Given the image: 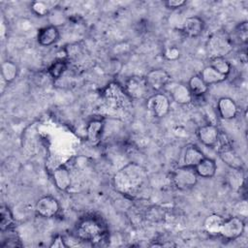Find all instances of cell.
Returning <instances> with one entry per match:
<instances>
[{"label":"cell","mask_w":248,"mask_h":248,"mask_svg":"<svg viewBox=\"0 0 248 248\" xmlns=\"http://www.w3.org/2000/svg\"><path fill=\"white\" fill-rule=\"evenodd\" d=\"M201 78L203 79V81L209 86L212 84H216V83H220L223 82L227 79V76H224L222 74H220L219 72H217L214 68H212L211 66H206L202 69V73H201Z\"/></svg>","instance_id":"44dd1931"},{"label":"cell","mask_w":248,"mask_h":248,"mask_svg":"<svg viewBox=\"0 0 248 248\" xmlns=\"http://www.w3.org/2000/svg\"><path fill=\"white\" fill-rule=\"evenodd\" d=\"M235 35L237 37V39L243 43L246 44L247 43V39H248V26H247V22L243 21L240 24L237 25V27L235 28Z\"/></svg>","instance_id":"4dcf8cb0"},{"label":"cell","mask_w":248,"mask_h":248,"mask_svg":"<svg viewBox=\"0 0 248 248\" xmlns=\"http://www.w3.org/2000/svg\"><path fill=\"white\" fill-rule=\"evenodd\" d=\"M123 88L132 100H140L144 98L150 89L147 85L145 78L140 76H132L128 78L124 82Z\"/></svg>","instance_id":"52a82bcc"},{"label":"cell","mask_w":248,"mask_h":248,"mask_svg":"<svg viewBox=\"0 0 248 248\" xmlns=\"http://www.w3.org/2000/svg\"><path fill=\"white\" fill-rule=\"evenodd\" d=\"M164 56L166 59L170 60V61L177 60L180 57V50L178 47H176L174 46H168L164 50Z\"/></svg>","instance_id":"d6a6232c"},{"label":"cell","mask_w":248,"mask_h":248,"mask_svg":"<svg viewBox=\"0 0 248 248\" xmlns=\"http://www.w3.org/2000/svg\"><path fill=\"white\" fill-rule=\"evenodd\" d=\"M203 28H204V22L201 17L190 16L184 20L181 31L187 37L196 38L202 33Z\"/></svg>","instance_id":"e0dca14e"},{"label":"cell","mask_w":248,"mask_h":248,"mask_svg":"<svg viewBox=\"0 0 248 248\" xmlns=\"http://www.w3.org/2000/svg\"><path fill=\"white\" fill-rule=\"evenodd\" d=\"M219 158L230 168L233 170H241L244 168L242 158L233 149L229 141H222L218 149Z\"/></svg>","instance_id":"9c48e42d"},{"label":"cell","mask_w":248,"mask_h":248,"mask_svg":"<svg viewBox=\"0 0 248 248\" xmlns=\"http://www.w3.org/2000/svg\"><path fill=\"white\" fill-rule=\"evenodd\" d=\"M164 4L168 9L176 10V9H179V8H182L183 6H185L187 4V1H185V0H167V1H165Z\"/></svg>","instance_id":"836d02e7"},{"label":"cell","mask_w":248,"mask_h":248,"mask_svg":"<svg viewBox=\"0 0 248 248\" xmlns=\"http://www.w3.org/2000/svg\"><path fill=\"white\" fill-rule=\"evenodd\" d=\"M198 177L194 168L182 166L172 171L171 181L178 190H189L197 184Z\"/></svg>","instance_id":"5b68a950"},{"label":"cell","mask_w":248,"mask_h":248,"mask_svg":"<svg viewBox=\"0 0 248 248\" xmlns=\"http://www.w3.org/2000/svg\"><path fill=\"white\" fill-rule=\"evenodd\" d=\"M1 75L3 79L7 83H10L16 78L18 75V67L13 61L6 60L1 65Z\"/></svg>","instance_id":"cb8c5ba5"},{"label":"cell","mask_w":248,"mask_h":248,"mask_svg":"<svg viewBox=\"0 0 248 248\" xmlns=\"http://www.w3.org/2000/svg\"><path fill=\"white\" fill-rule=\"evenodd\" d=\"M52 178L56 188L60 191H67L71 186L72 180L70 170L65 165H60L54 169Z\"/></svg>","instance_id":"2e32d148"},{"label":"cell","mask_w":248,"mask_h":248,"mask_svg":"<svg viewBox=\"0 0 248 248\" xmlns=\"http://www.w3.org/2000/svg\"><path fill=\"white\" fill-rule=\"evenodd\" d=\"M232 48L233 44L230 35L223 30H217L211 33L205 44V51L209 59L225 57L232 52Z\"/></svg>","instance_id":"3957f363"},{"label":"cell","mask_w":248,"mask_h":248,"mask_svg":"<svg viewBox=\"0 0 248 248\" xmlns=\"http://www.w3.org/2000/svg\"><path fill=\"white\" fill-rule=\"evenodd\" d=\"M245 224L242 218L238 216L225 218L219 230V235L227 240H234L238 238L244 232Z\"/></svg>","instance_id":"ba28073f"},{"label":"cell","mask_w":248,"mask_h":248,"mask_svg":"<svg viewBox=\"0 0 248 248\" xmlns=\"http://www.w3.org/2000/svg\"><path fill=\"white\" fill-rule=\"evenodd\" d=\"M146 108L153 116L157 118L165 117L170 108V99L162 92L154 93L147 98Z\"/></svg>","instance_id":"8992f818"},{"label":"cell","mask_w":248,"mask_h":248,"mask_svg":"<svg viewBox=\"0 0 248 248\" xmlns=\"http://www.w3.org/2000/svg\"><path fill=\"white\" fill-rule=\"evenodd\" d=\"M205 156L202 151L194 144H189L186 146L183 155V166L195 168Z\"/></svg>","instance_id":"d6986e66"},{"label":"cell","mask_w":248,"mask_h":248,"mask_svg":"<svg viewBox=\"0 0 248 248\" xmlns=\"http://www.w3.org/2000/svg\"><path fill=\"white\" fill-rule=\"evenodd\" d=\"M14 229L5 231V232H1L2 233V240L0 245L2 247H18L21 246L20 240L18 239L16 234H12V231Z\"/></svg>","instance_id":"f1b7e54d"},{"label":"cell","mask_w":248,"mask_h":248,"mask_svg":"<svg viewBox=\"0 0 248 248\" xmlns=\"http://www.w3.org/2000/svg\"><path fill=\"white\" fill-rule=\"evenodd\" d=\"M198 176L202 178H211L215 175L217 170L216 162L211 159L204 157L195 168H194Z\"/></svg>","instance_id":"ffe728a7"},{"label":"cell","mask_w":248,"mask_h":248,"mask_svg":"<svg viewBox=\"0 0 248 248\" xmlns=\"http://www.w3.org/2000/svg\"><path fill=\"white\" fill-rule=\"evenodd\" d=\"M164 216V211L162 208L160 207H150L148 208V210L146 211V215L145 217L147 219H149L150 221H153V222H157L159 220H161Z\"/></svg>","instance_id":"1f68e13d"},{"label":"cell","mask_w":248,"mask_h":248,"mask_svg":"<svg viewBox=\"0 0 248 248\" xmlns=\"http://www.w3.org/2000/svg\"><path fill=\"white\" fill-rule=\"evenodd\" d=\"M68 245L66 244L65 239H64V237L62 235H56L51 240V243L49 245V247H51V248H53V247H55V248H65Z\"/></svg>","instance_id":"e575fe53"},{"label":"cell","mask_w":248,"mask_h":248,"mask_svg":"<svg viewBox=\"0 0 248 248\" xmlns=\"http://www.w3.org/2000/svg\"><path fill=\"white\" fill-rule=\"evenodd\" d=\"M104 121L102 119H92L86 125V138L92 144H97L104 132Z\"/></svg>","instance_id":"ac0fdd59"},{"label":"cell","mask_w":248,"mask_h":248,"mask_svg":"<svg viewBox=\"0 0 248 248\" xmlns=\"http://www.w3.org/2000/svg\"><path fill=\"white\" fill-rule=\"evenodd\" d=\"M15 227V218L10 210V208L6 205H2L0 208V230L1 232H5Z\"/></svg>","instance_id":"484cf974"},{"label":"cell","mask_w":248,"mask_h":248,"mask_svg":"<svg viewBox=\"0 0 248 248\" xmlns=\"http://www.w3.org/2000/svg\"><path fill=\"white\" fill-rule=\"evenodd\" d=\"M217 110L221 118L231 120L237 115L238 107L233 99L230 97H221L217 102Z\"/></svg>","instance_id":"5bb4252c"},{"label":"cell","mask_w":248,"mask_h":248,"mask_svg":"<svg viewBox=\"0 0 248 248\" xmlns=\"http://www.w3.org/2000/svg\"><path fill=\"white\" fill-rule=\"evenodd\" d=\"M228 180L230 186L237 191H240L242 188L245 187V174L243 169L241 170H233L231 169V171L228 175Z\"/></svg>","instance_id":"d4e9b609"},{"label":"cell","mask_w":248,"mask_h":248,"mask_svg":"<svg viewBox=\"0 0 248 248\" xmlns=\"http://www.w3.org/2000/svg\"><path fill=\"white\" fill-rule=\"evenodd\" d=\"M103 99L107 107L111 109L126 108L131 105V98L127 95L124 88L117 83H110L103 93Z\"/></svg>","instance_id":"277c9868"},{"label":"cell","mask_w":248,"mask_h":248,"mask_svg":"<svg viewBox=\"0 0 248 248\" xmlns=\"http://www.w3.org/2000/svg\"><path fill=\"white\" fill-rule=\"evenodd\" d=\"M209 60V66L214 68L217 72L227 77L230 75L232 71V65L225 57H215Z\"/></svg>","instance_id":"4316f807"},{"label":"cell","mask_w":248,"mask_h":248,"mask_svg":"<svg viewBox=\"0 0 248 248\" xmlns=\"http://www.w3.org/2000/svg\"><path fill=\"white\" fill-rule=\"evenodd\" d=\"M60 33L57 26L48 25L39 30L37 35V41L42 46H49L54 45L59 39Z\"/></svg>","instance_id":"9a60e30c"},{"label":"cell","mask_w":248,"mask_h":248,"mask_svg":"<svg viewBox=\"0 0 248 248\" xmlns=\"http://www.w3.org/2000/svg\"><path fill=\"white\" fill-rule=\"evenodd\" d=\"M77 236L79 240L98 244L107 240L108 231L106 225L97 217H84L77 225Z\"/></svg>","instance_id":"7a4b0ae2"},{"label":"cell","mask_w":248,"mask_h":248,"mask_svg":"<svg viewBox=\"0 0 248 248\" xmlns=\"http://www.w3.org/2000/svg\"><path fill=\"white\" fill-rule=\"evenodd\" d=\"M35 210L41 217L53 218L58 214L60 210V204L54 197L44 196L37 201Z\"/></svg>","instance_id":"8fae6325"},{"label":"cell","mask_w":248,"mask_h":248,"mask_svg":"<svg viewBox=\"0 0 248 248\" xmlns=\"http://www.w3.org/2000/svg\"><path fill=\"white\" fill-rule=\"evenodd\" d=\"M220 131L214 124H205L201 126L197 131L199 140L207 147H215L219 142Z\"/></svg>","instance_id":"4fadbf2b"},{"label":"cell","mask_w":248,"mask_h":248,"mask_svg":"<svg viewBox=\"0 0 248 248\" xmlns=\"http://www.w3.org/2000/svg\"><path fill=\"white\" fill-rule=\"evenodd\" d=\"M193 97H201L208 90V85L203 81L200 75H194L190 78L187 85Z\"/></svg>","instance_id":"7402d4cb"},{"label":"cell","mask_w":248,"mask_h":248,"mask_svg":"<svg viewBox=\"0 0 248 248\" xmlns=\"http://www.w3.org/2000/svg\"><path fill=\"white\" fill-rule=\"evenodd\" d=\"M147 181V170L138 163L130 162L119 169L112 177L114 189L128 197L138 195Z\"/></svg>","instance_id":"6da1fadb"},{"label":"cell","mask_w":248,"mask_h":248,"mask_svg":"<svg viewBox=\"0 0 248 248\" xmlns=\"http://www.w3.org/2000/svg\"><path fill=\"white\" fill-rule=\"evenodd\" d=\"M172 101L178 105H188L193 101V95L187 85L181 82L170 81L166 86Z\"/></svg>","instance_id":"30bf717a"},{"label":"cell","mask_w":248,"mask_h":248,"mask_svg":"<svg viewBox=\"0 0 248 248\" xmlns=\"http://www.w3.org/2000/svg\"><path fill=\"white\" fill-rule=\"evenodd\" d=\"M67 70L65 60H55L47 69V73L53 79H59Z\"/></svg>","instance_id":"83f0119b"},{"label":"cell","mask_w":248,"mask_h":248,"mask_svg":"<svg viewBox=\"0 0 248 248\" xmlns=\"http://www.w3.org/2000/svg\"><path fill=\"white\" fill-rule=\"evenodd\" d=\"M31 10L35 15L39 16H45L50 14V12L52 11V8L46 2L35 1L31 3Z\"/></svg>","instance_id":"f546056e"},{"label":"cell","mask_w":248,"mask_h":248,"mask_svg":"<svg viewBox=\"0 0 248 248\" xmlns=\"http://www.w3.org/2000/svg\"><path fill=\"white\" fill-rule=\"evenodd\" d=\"M225 218L219 214H210L203 221V229L209 234H218Z\"/></svg>","instance_id":"603a6c76"},{"label":"cell","mask_w":248,"mask_h":248,"mask_svg":"<svg viewBox=\"0 0 248 248\" xmlns=\"http://www.w3.org/2000/svg\"><path fill=\"white\" fill-rule=\"evenodd\" d=\"M144 78L146 79L148 87L157 92L165 89L168 83L170 81V74L164 69L150 70Z\"/></svg>","instance_id":"7c38bea8"}]
</instances>
